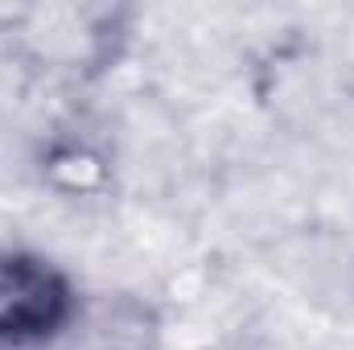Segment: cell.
Listing matches in <instances>:
<instances>
[{"instance_id":"6da1fadb","label":"cell","mask_w":354,"mask_h":350,"mask_svg":"<svg viewBox=\"0 0 354 350\" xmlns=\"http://www.w3.org/2000/svg\"><path fill=\"white\" fill-rule=\"evenodd\" d=\"M79 305L75 280L50 256L0 248V350L58 347Z\"/></svg>"},{"instance_id":"7a4b0ae2","label":"cell","mask_w":354,"mask_h":350,"mask_svg":"<svg viewBox=\"0 0 354 350\" xmlns=\"http://www.w3.org/2000/svg\"><path fill=\"white\" fill-rule=\"evenodd\" d=\"M157 313L136 297H107L99 305L83 301L62 334L66 350H157Z\"/></svg>"},{"instance_id":"3957f363","label":"cell","mask_w":354,"mask_h":350,"mask_svg":"<svg viewBox=\"0 0 354 350\" xmlns=\"http://www.w3.org/2000/svg\"><path fill=\"white\" fill-rule=\"evenodd\" d=\"M41 181H50L58 194L87 198L111 181V161L91 136L58 132V136H50V145L41 153Z\"/></svg>"}]
</instances>
